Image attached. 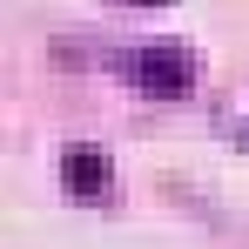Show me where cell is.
Here are the masks:
<instances>
[{"instance_id":"1","label":"cell","mask_w":249,"mask_h":249,"mask_svg":"<svg viewBox=\"0 0 249 249\" xmlns=\"http://www.w3.org/2000/svg\"><path fill=\"white\" fill-rule=\"evenodd\" d=\"M128 74H135L142 94H155V101H182V94L196 88V54L182 41H148V47H135Z\"/></svg>"},{"instance_id":"2","label":"cell","mask_w":249,"mask_h":249,"mask_svg":"<svg viewBox=\"0 0 249 249\" xmlns=\"http://www.w3.org/2000/svg\"><path fill=\"white\" fill-rule=\"evenodd\" d=\"M61 182H68V196H81V202H94V196H108L115 168H108V155H101V148H88V142H74V148L61 155Z\"/></svg>"},{"instance_id":"3","label":"cell","mask_w":249,"mask_h":249,"mask_svg":"<svg viewBox=\"0 0 249 249\" xmlns=\"http://www.w3.org/2000/svg\"><path fill=\"white\" fill-rule=\"evenodd\" d=\"M122 7H162V0H122Z\"/></svg>"}]
</instances>
